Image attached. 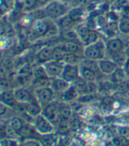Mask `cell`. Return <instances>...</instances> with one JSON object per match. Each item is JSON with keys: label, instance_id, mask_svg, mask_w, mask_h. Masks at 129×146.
Returning a JSON list of instances; mask_svg holds the SVG:
<instances>
[{"label": "cell", "instance_id": "obj_22", "mask_svg": "<svg viewBox=\"0 0 129 146\" xmlns=\"http://www.w3.org/2000/svg\"><path fill=\"white\" fill-rule=\"evenodd\" d=\"M62 47L66 50L67 53H73V54H76L80 48L79 42H75V41H64L62 44Z\"/></svg>", "mask_w": 129, "mask_h": 146}, {"label": "cell", "instance_id": "obj_16", "mask_svg": "<svg viewBox=\"0 0 129 146\" xmlns=\"http://www.w3.org/2000/svg\"><path fill=\"white\" fill-rule=\"evenodd\" d=\"M107 48L112 54L119 53V52H121V50L123 49V42L118 38L112 39L107 43Z\"/></svg>", "mask_w": 129, "mask_h": 146}, {"label": "cell", "instance_id": "obj_38", "mask_svg": "<svg viewBox=\"0 0 129 146\" xmlns=\"http://www.w3.org/2000/svg\"><path fill=\"white\" fill-rule=\"evenodd\" d=\"M124 16H126V17H127V18L129 19V6L126 8V10H125V13H124Z\"/></svg>", "mask_w": 129, "mask_h": 146}, {"label": "cell", "instance_id": "obj_37", "mask_svg": "<svg viewBox=\"0 0 129 146\" xmlns=\"http://www.w3.org/2000/svg\"><path fill=\"white\" fill-rule=\"evenodd\" d=\"M125 69H126V74L129 76V58L127 59V61H126V64H125Z\"/></svg>", "mask_w": 129, "mask_h": 146}, {"label": "cell", "instance_id": "obj_42", "mask_svg": "<svg viewBox=\"0 0 129 146\" xmlns=\"http://www.w3.org/2000/svg\"><path fill=\"white\" fill-rule=\"evenodd\" d=\"M127 1H129V0H127Z\"/></svg>", "mask_w": 129, "mask_h": 146}, {"label": "cell", "instance_id": "obj_18", "mask_svg": "<svg viewBox=\"0 0 129 146\" xmlns=\"http://www.w3.org/2000/svg\"><path fill=\"white\" fill-rule=\"evenodd\" d=\"M81 41L85 44V45H90V44H93V43H95L96 41H98V35L97 33L95 32V31H93V30H89L87 34H86L81 39Z\"/></svg>", "mask_w": 129, "mask_h": 146}, {"label": "cell", "instance_id": "obj_41", "mask_svg": "<svg viewBox=\"0 0 129 146\" xmlns=\"http://www.w3.org/2000/svg\"><path fill=\"white\" fill-rule=\"evenodd\" d=\"M0 117H1V115H0Z\"/></svg>", "mask_w": 129, "mask_h": 146}, {"label": "cell", "instance_id": "obj_26", "mask_svg": "<svg viewBox=\"0 0 129 146\" xmlns=\"http://www.w3.org/2000/svg\"><path fill=\"white\" fill-rule=\"evenodd\" d=\"M119 30L124 35H129V19L123 16L119 22Z\"/></svg>", "mask_w": 129, "mask_h": 146}, {"label": "cell", "instance_id": "obj_11", "mask_svg": "<svg viewBox=\"0 0 129 146\" xmlns=\"http://www.w3.org/2000/svg\"><path fill=\"white\" fill-rule=\"evenodd\" d=\"M69 86H70V83L66 81L61 77L51 78L50 87L55 92L63 93L64 92H66L69 88Z\"/></svg>", "mask_w": 129, "mask_h": 146}, {"label": "cell", "instance_id": "obj_3", "mask_svg": "<svg viewBox=\"0 0 129 146\" xmlns=\"http://www.w3.org/2000/svg\"><path fill=\"white\" fill-rule=\"evenodd\" d=\"M84 56L91 60H100L104 56V46L101 41L88 45L83 51Z\"/></svg>", "mask_w": 129, "mask_h": 146}, {"label": "cell", "instance_id": "obj_39", "mask_svg": "<svg viewBox=\"0 0 129 146\" xmlns=\"http://www.w3.org/2000/svg\"><path fill=\"white\" fill-rule=\"evenodd\" d=\"M64 1H71V0H64Z\"/></svg>", "mask_w": 129, "mask_h": 146}, {"label": "cell", "instance_id": "obj_15", "mask_svg": "<svg viewBox=\"0 0 129 146\" xmlns=\"http://www.w3.org/2000/svg\"><path fill=\"white\" fill-rule=\"evenodd\" d=\"M75 22L73 20L67 15H64L61 18L58 19V28L62 31L64 30H69V29H73V27L74 26Z\"/></svg>", "mask_w": 129, "mask_h": 146}, {"label": "cell", "instance_id": "obj_12", "mask_svg": "<svg viewBox=\"0 0 129 146\" xmlns=\"http://www.w3.org/2000/svg\"><path fill=\"white\" fill-rule=\"evenodd\" d=\"M18 134H19V137L20 138H22L23 140L28 139V138H36L37 139V135H41L36 131V129L33 126V124H32V126H31V125L27 124V123L19 129Z\"/></svg>", "mask_w": 129, "mask_h": 146}, {"label": "cell", "instance_id": "obj_24", "mask_svg": "<svg viewBox=\"0 0 129 146\" xmlns=\"http://www.w3.org/2000/svg\"><path fill=\"white\" fill-rule=\"evenodd\" d=\"M67 52L62 47L60 46H56L53 48V55H52V60H57V61H61L63 60L64 56H66Z\"/></svg>", "mask_w": 129, "mask_h": 146}, {"label": "cell", "instance_id": "obj_9", "mask_svg": "<svg viewBox=\"0 0 129 146\" xmlns=\"http://www.w3.org/2000/svg\"><path fill=\"white\" fill-rule=\"evenodd\" d=\"M61 78L68 83H73L79 78V68L76 64H64Z\"/></svg>", "mask_w": 129, "mask_h": 146}, {"label": "cell", "instance_id": "obj_33", "mask_svg": "<svg viewBox=\"0 0 129 146\" xmlns=\"http://www.w3.org/2000/svg\"><path fill=\"white\" fill-rule=\"evenodd\" d=\"M113 143L115 145H126L127 143V141L126 139V137L121 135V137H118L113 139Z\"/></svg>", "mask_w": 129, "mask_h": 146}, {"label": "cell", "instance_id": "obj_19", "mask_svg": "<svg viewBox=\"0 0 129 146\" xmlns=\"http://www.w3.org/2000/svg\"><path fill=\"white\" fill-rule=\"evenodd\" d=\"M26 124V121L19 116H13L9 120L8 125L12 128L13 130H15L17 133L19 131V129L22 128Z\"/></svg>", "mask_w": 129, "mask_h": 146}, {"label": "cell", "instance_id": "obj_23", "mask_svg": "<svg viewBox=\"0 0 129 146\" xmlns=\"http://www.w3.org/2000/svg\"><path fill=\"white\" fill-rule=\"evenodd\" d=\"M59 115L60 119L68 121L72 115V109L70 108L69 106L64 105V104L59 105Z\"/></svg>", "mask_w": 129, "mask_h": 146}, {"label": "cell", "instance_id": "obj_10", "mask_svg": "<svg viewBox=\"0 0 129 146\" xmlns=\"http://www.w3.org/2000/svg\"><path fill=\"white\" fill-rule=\"evenodd\" d=\"M0 103L4 104V105L12 109L15 108L18 105V102L16 101L13 90H4L0 92Z\"/></svg>", "mask_w": 129, "mask_h": 146}, {"label": "cell", "instance_id": "obj_35", "mask_svg": "<svg viewBox=\"0 0 129 146\" xmlns=\"http://www.w3.org/2000/svg\"><path fill=\"white\" fill-rule=\"evenodd\" d=\"M8 46V38L4 36L0 37V49L5 48Z\"/></svg>", "mask_w": 129, "mask_h": 146}, {"label": "cell", "instance_id": "obj_36", "mask_svg": "<svg viewBox=\"0 0 129 146\" xmlns=\"http://www.w3.org/2000/svg\"><path fill=\"white\" fill-rule=\"evenodd\" d=\"M121 134L124 137H128L129 135V128H125L121 129Z\"/></svg>", "mask_w": 129, "mask_h": 146}, {"label": "cell", "instance_id": "obj_4", "mask_svg": "<svg viewBox=\"0 0 129 146\" xmlns=\"http://www.w3.org/2000/svg\"><path fill=\"white\" fill-rule=\"evenodd\" d=\"M54 94H55V92L52 90L50 86L34 89L35 98L42 108L46 106L47 104L52 102L53 98H54Z\"/></svg>", "mask_w": 129, "mask_h": 146}, {"label": "cell", "instance_id": "obj_30", "mask_svg": "<svg viewBox=\"0 0 129 146\" xmlns=\"http://www.w3.org/2000/svg\"><path fill=\"white\" fill-rule=\"evenodd\" d=\"M63 94H64V100H74L75 98H76L79 93H78V92L76 90H75V88L73 86H69V88L66 92H63Z\"/></svg>", "mask_w": 129, "mask_h": 146}, {"label": "cell", "instance_id": "obj_14", "mask_svg": "<svg viewBox=\"0 0 129 146\" xmlns=\"http://www.w3.org/2000/svg\"><path fill=\"white\" fill-rule=\"evenodd\" d=\"M98 67L99 70L107 75H111L118 69V65L113 61L110 60H100L98 62Z\"/></svg>", "mask_w": 129, "mask_h": 146}, {"label": "cell", "instance_id": "obj_8", "mask_svg": "<svg viewBox=\"0 0 129 146\" xmlns=\"http://www.w3.org/2000/svg\"><path fill=\"white\" fill-rule=\"evenodd\" d=\"M14 92V96L16 99V101L19 104H28L32 101H34L36 100L34 92L32 93L28 88L26 86H19L18 88H15L13 90Z\"/></svg>", "mask_w": 129, "mask_h": 146}, {"label": "cell", "instance_id": "obj_20", "mask_svg": "<svg viewBox=\"0 0 129 146\" xmlns=\"http://www.w3.org/2000/svg\"><path fill=\"white\" fill-rule=\"evenodd\" d=\"M61 37L64 41H75V42H79L80 41L76 31H73V29L62 31Z\"/></svg>", "mask_w": 129, "mask_h": 146}, {"label": "cell", "instance_id": "obj_29", "mask_svg": "<svg viewBox=\"0 0 129 146\" xmlns=\"http://www.w3.org/2000/svg\"><path fill=\"white\" fill-rule=\"evenodd\" d=\"M82 10L81 8H75L73 9L72 11H70L68 13V16L73 20V21L76 23L79 22L80 20L82 19Z\"/></svg>", "mask_w": 129, "mask_h": 146}, {"label": "cell", "instance_id": "obj_25", "mask_svg": "<svg viewBox=\"0 0 129 146\" xmlns=\"http://www.w3.org/2000/svg\"><path fill=\"white\" fill-rule=\"evenodd\" d=\"M81 78L87 82H94L95 80V73L89 68L83 67L81 69Z\"/></svg>", "mask_w": 129, "mask_h": 146}, {"label": "cell", "instance_id": "obj_28", "mask_svg": "<svg viewBox=\"0 0 129 146\" xmlns=\"http://www.w3.org/2000/svg\"><path fill=\"white\" fill-rule=\"evenodd\" d=\"M127 57L126 56L122 53V52H119V53H114L112 55V60L117 65H122V64H126V62L127 61Z\"/></svg>", "mask_w": 129, "mask_h": 146}, {"label": "cell", "instance_id": "obj_17", "mask_svg": "<svg viewBox=\"0 0 129 146\" xmlns=\"http://www.w3.org/2000/svg\"><path fill=\"white\" fill-rule=\"evenodd\" d=\"M73 86L78 92L79 94H85L88 91V82L83 79L81 77H79L73 82Z\"/></svg>", "mask_w": 129, "mask_h": 146}, {"label": "cell", "instance_id": "obj_27", "mask_svg": "<svg viewBox=\"0 0 129 146\" xmlns=\"http://www.w3.org/2000/svg\"><path fill=\"white\" fill-rule=\"evenodd\" d=\"M62 62H64V64H76L79 62V57L76 54L67 53L66 56H64Z\"/></svg>", "mask_w": 129, "mask_h": 146}, {"label": "cell", "instance_id": "obj_40", "mask_svg": "<svg viewBox=\"0 0 129 146\" xmlns=\"http://www.w3.org/2000/svg\"><path fill=\"white\" fill-rule=\"evenodd\" d=\"M2 92V90H1V89H0V92Z\"/></svg>", "mask_w": 129, "mask_h": 146}, {"label": "cell", "instance_id": "obj_2", "mask_svg": "<svg viewBox=\"0 0 129 146\" xmlns=\"http://www.w3.org/2000/svg\"><path fill=\"white\" fill-rule=\"evenodd\" d=\"M33 126L41 135L52 134L53 130H54L53 123L50 121L44 114H42V113L36 117H34Z\"/></svg>", "mask_w": 129, "mask_h": 146}, {"label": "cell", "instance_id": "obj_13", "mask_svg": "<svg viewBox=\"0 0 129 146\" xmlns=\"http://www.w3.org/2000/svg\"><path fill=\"white\" fill-rule=\"evenodd\" d=\"M52 55H53V48L46 46L42 47L36 54V57L39 61L40 64H44L50 60H52Z\"/></svg>", "mask_w": 129, "mask_h": 146}, {"label": "cell", "instance_id": "obj_7", "mask_svg": "<svg viewBox=\"0 0 129 146\" xmlns=\"http://www.w3.org/2000/svg\"><path fill=\"white\" fill-rule=\"evenodd\" d=\"M52 24H50L48 20L44 19H39L33 23L31 30V35L35 38L45 37L46 34Z\"/></svg>", "mask_w": 129, "mask_h": 146}, {"label": "cell", "instance_id": "obj_21", "mask_svg": "<svg viewBox=\"0 0 129 146\" xmlns=\"http://www.w3.org/2000/svg\"><path fill=\"white\" fill-rule=\"evenodd\" d=\"M50 82H51V78H50L49 77H45V78H35L33 79L31 84L34 86V89H36V88L50 86Z\"/></svg>", "mask_w": 129, "mask_h": 146}, {"label": "cell", "instance_id": "obj_34", "mask_svg": "<svg viewBox=\"0 0 129 146\" xmlns=\"http://www.w3.org/2000/svg\"><path fill=\"white\" fill-rule=\"evenodd\" d=\"M95 91H96V86L94 84V82H88L87 93H92V94H95Z\"/></svg>", "mask_w": 129, "mask_h": 146}, {"label": "cell", "instance_id": "obj_5", "mask_svg": "<svg viewBox=\"0 0 129 146\" xmlns=\"http://www.w3.org/2000/svg\"><path fill=\"white\" fill-rule=\"evenodd\" d=\"M44 65L46 74L50 78H59L62 75V71L64 68V62L57 60H50L47 62L42 64Z\"/></svg>", "mask_w": 129, "mask_h": 146}, {"label": "cell", "instance_id": "obj_32", "mask_svg": "<svg viewBox=\"0 0 129 146\" xmlns=\"http://www.w3.org/2000/svg\"><path fill=\"white\" fill-rule=\"evenodd\" d=\"M23 145H31V146H36V145H41L42 143L41 141H38L36 138H28V139H24L23 142L21 143Z\"/></svg>", "mask_w": 129, "mask_h": 146}, {"label": "cell", "instance_id": "obj_31", "mask_svg": "<svg viewBox=\"0 0 129 146\" xmlns=\"http://www.w3.org/2000/svg\"><path fill=\"white\" fill-rule=\"evenodd\" d=\"M112 78L116 82H121L124 78V72L120 69H117L112 73Z\"/></svg>", "mask_w": 129, "mask_h": 146}, {"label": "cell", "instance_id": "obj_6", "mask_svg": "<svg viewBox=\"0 0 129 146\" xmlns=\"http://www.w3.org/2000/svg\"><path fill=\"white\" fill-rule=\"evenodd\" d=\"M42 114L44 115L53 124L58 123L60 120L59 115V105L55 102H50L46 106L42 108Z\"/></svg>", "mask_w": 129, "mask_h": 146}, {"label": "cell", "instance_id": "obj_1", "mask_svg": "<svg viewBox=\"0 0 129 146\" xmlns=\"http://www.w3.org/2000/svg\"><path fill=\"white\" fill-rule=\"evenodd\" d=\"M44 11L48 19H58L62 16L66 15L67 9L66 5L59 1H51L47 4Z\"/></svg>", "mask_w": 129, "mask_h": 146}]
</instances>
